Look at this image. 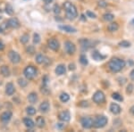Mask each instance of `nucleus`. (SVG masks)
<instances>
[{"mask_svg":"<svg viewBox=\"0 0 134 132\" xmlns=\"http://www.w3.org/2000/svg\"><path fill=\"white\" fill-rule=\"evenodd\" d=\"M42 81H43V86H47V83H48V78H47V76H45L43 78Z\"/></svg>","mask_w":134,"mask_h":132,"instance_id":"obj_42","label":"nucleus"},{"mask_svg":"<svg viewBox=\"0 0 134 132\" xmlns=\"http://www.w3.org/2000/svg\"><path fill=\"white\" fill-rule=\"evenodd\" d=\"M108 122V120L105 116L101 115L96 117L94 120H93V126L96 129H100V128H104Z\"/></svg>","mask_w":134,"mask_h":132,"instance_id":"obj_4","label":"nucleus"},{"mask_svg":"<svg viewBox=\"0 0 134 132\" xmlns=\"http://www.w3.org/2000/svg\"><path fill=\"white\" fill-rule=\"evenodd\" d=\"M14 91H15V88H14V86L13 83H11V82H9V83L6 84L5 86V93L7 96H12V95H14Z\"/></svg>","mask_w":134,"mask_h":132,"instance_id":"obj_14","label":"nucleus"},{"mask_svg":"<svg viewBox=\"0 0 134 132\" xmlns=\"http://www.w3.org/2000/svg\"><path fill=\"white\" fill-rule=\"evenodd\" d=\"M7 26L13 28V29H17L20 27V22L17 18H11L7 21Z\"/></svg>","mask_w":134,"mask_h":132,"instance_id":"obj_12","label":"nucleus"},{"mask_svg":"<svg viewBox=\"0 0 134 132\" xmlns=\"http://www.w3.org/2000/svg\"><path fill=\"white\" fill-rule=\"evenodd\" d=\"M54 13L55 14H59L61 13V9H60V6L58 5H54Z\"/></svg>","mask_w":134,"mask_h":132,"instance_id":"obj_38","label":"nucleus"},{"mask_svg":"<svg viewBox=\"0 0 134 132\" xmlns=\"http://www.w3.org/2000/svg\"><path fill=\"white\" fill-rule=\"evenodd\" d=\"M103 19L105 21H112L114 19V14H112L107 13V14H105L103 15Z\"/></svg>","mask_w":134,"mask_h":132,"instance_id":"obj_25","label":"nucleus"},{"mask_svg":"<svg viewBox=\"0 0 134 132\" xmlns=\"http://www.w3.org/2000/svg\"><path fill=\"white\" fill-rule=\"evenodd\" d=\"M18 84H19V86L21 87V88H25V87L28 85V81H26L25 79L20 78V79H18Z\"/></svg>","mask_w":134,"mask_h":132,"instance_id":"obj_29","label":"nucleus"},{"mask_svg":"<svg viewBox=\"0 0 134 132\" xmlns=\"http://www.w3.org/2000/svg\"><path fill=\"white\" fill-rule=\"evenodd\" d=\"M69 70L74 71L75 70V64H69Z\"/></svg>","mask_w":134,"mask_h":132,"instance_id":"obj_43","label":"nucleus"},{"mask_svg":"<svg viewBox=\"0 0 134 132\" xmlns=\"http://www.w3.org/2000/svg\"><path fill=\"white\" fill-rule=\"evenodd\" d=\"M119 29V25L117 22H111L110 24L107 26V30L110 32H114L116 31H118Z\"/></svg>","mask_w":134,"mask_h":132,"instance_id":"obj_23","label":"nucleus"},{"mask_svg":"<svg viewBox=\"0 0 134 132\" xmlns=\"http://www.w3.org/2000/svg\"><path fill=\"white\" fill-rule=\"evenodd\" d=\"M58 28H59L60 30H62V31L68 32V33H75V32L77 31V30L75 29V28H72L68 25H59Z\"/></svg>","mask_w":134,"mask_h":132,"instance_id":"obj_15","label":"nucleus"},{"mask_svg":"<svg viewBox=\"0 0 134 132\" xmlns=\"http://www.w3.org/2000/svg\"><path fill=\"white\" fill-rule=\"evenodd\" d=\"M110 111H111L112 113L114 114H119L121 112V111H122V109H121L120 105H117V104L115 103H112L111 105H110Z\"/></svg>","mask_w":134,"mask_h":132,"instance_id":"obj_13","label":"nucleus"},{"mask_svg":"<svg viewBox=\"0 0 134 132\" xmlns=\"http://www.w3.org/2000/svg\"><path fill=\"white\" fill-rule=\"evenodd\" d=\"M130 112H131V113L132 114V115H134V105H132V106L131 107V109H130Z\"/></svg>","mask_w":134,"mask_h":132,"instance_id":"obj_46","label":"nucleus"},{"mask_svg":"<svg viewBox=\"0 0 134 132\" xmlns=\"http://www.w3.org/2000/svg\"><path fill=\"white\" fill-rule=\"evenodd\" d=\"M64 49H65L66 53L68 55H73L75 53V51H76V47L71 41H66L64 43Z\"/></svg>","mask_w":134,"mask_h":132,"instance_id":"obj_7","label":"nucleus"},{"mask_svg":"<svg viewBox=\"0 0 134 132\" xmlns=\"http://www.w3.org/2000/svg\"><path fill=\"white\" fill-rule=\"evenodd\" d=\"M49 108H50V105H49V103L47 101H45L40 105V108H38V109H40V111L41 112H47L49 110Z\"/></svg>","mask_w":134,"mask_h":132,"instance_id":"obj_16","label":"nucleus"},{"mask_svg":"<svg viewBox=\"0 0 134 132\" xmlns=\"http://www.w3.org/2000/svg\"><path fill=\"white\" fill-rule=\"evenodd\" d=\"M131 22H132V23L134 22V19H133V20H132V21H131Z\"/></svg>","mask_w":134,"mask_h":132,"instance_id":"obj_51","label":"nucleus"},{"mask_svg":"<svg viewBox=\"0 0 134 132\" xmlns=\"http://www.w3.org/2000/svg\"><path fill=\"white\" fill-rule=\"evenodd\" d=\"M81 20H82V21H86V19H85V16H84L83 14H81Z\"/></svg>","mask_w":134,"mask_h":132,"instance_id":"obj_49","label":"nucleus"},{"mask_svg":"<svg viewBox=\"0 0 134 132\" xmlns=\"http://www.w3.org/2000/svg\"><path fill=\"white\" fill-rule=\"evenodd\" d=\"M57 127L59 128V129H63V128L64 127V124H63V123H58Z\"/></svg>","mask_w":134,"mask_h":132,"instance_id":"obj_47","label":"nucleus"},{"mask_svg":"<svg viewBox=\"0 0 134 132\" xmlns=\"http://www.w3.org/2000/svg\"><path fill=\"white\" fill-rule=\"evenodd\" d=\"M0 72L4 77H9L10 76V70L8 68V66L6 65H2L0 67Z\"/></svg>","mask_w":134,"mask_h":132,"instance_id":"obj_17","label":"nucleus"},{"mask_svg":"<svg viewBox=\"0 0 134 132\" xmlns=\"http://www.w3.org/2000/svg\"><path fill=\"white\" fill-rule=\"evenodd\" d=\"M23 123L29 129H32V128H34V126H35V123H34V122L31 118H24L23 119Z\"/></svg>","mask_w":134,"mask_h":132,"instance_id":"obj_21","label":"nucleus"},{"mask_svg":"<svg viewBox=\"0 0 134 132\" xmlns=\"http://www.w3.org/2000/svg\"><path fill=\"white\" fill-rule=\"evenodd\" d=\"M23 74L27 79H33L38 74V70L34 66H27L23 71Z\"/></svg>","mask_w":134,"mask_h":132,"instance_id":"obj_3","label":"nucleus"},{"mask_svg":"<svg viewBox=\"0 0 134 132\" xmlns=\"http://www.w3.org/2000/svg\"><path fill=\"white\" fill-rule=\"evenodd\" d=\"M14 8H13V6L10 5V4H7V5H5V13L8 14V15H13L14 14Z\"/></svg>","mask_w":134,"mask_h":132,"instance_id":"obj_26","label":"nucleus"},{"mask_svg":"<svg viewBox=\"0 0 134 132\" xmlns=\"http://www.w3.org/2000/svg\"><path fill=\"white\" fill-rule=\"evenodd\" d=\"M47 60L48 59H47L46 56H44L43 55H41V54H38V55H37V56H36V62L38 64H44V62H47Z\"/></svg>","mask_w":134,"mask_h":132,"instance_id":"obj_22","label":"nucleus"},{"mask_svg":"<svg viewBox=\"0 0 134 132\" xmlns=\"http://www.w3.org/2000/svg\"><path fill=\"white\" fill-rule=\"evenodd\" d=\"M29 38H30V36L28 35V34H24V35H23L21 37V44H27L28 41H29Z\"/></svg>","mask_w":134,"mask_h":132,"instance_id":"obj_30","label":"nucleus"},{"mask_svg":"<svg viewBox=\"0 0 134 132\" xmlns=\"http://www.w3.org/2000/svg\"><path fill=\"white\" fill-rule=\"evenodd\" d=\"M8 57L13 64H19L21 62V56L15 51H10L8 54Z\"/></svg>","mask_w":134,"mask_h":132,"instance_id":"obj_9","label":"nucleus"},{"mask_svg":"<svg viewBox=\"0 0 134 132\" xmlns=\"http://www.w3.org/2000/svg\"><path fill=\"white\" fill-rule=\"evenodd\" d=\"M4 48H5V45H4L1 41H0V50H3Z\"/></svg>","mask_w":134,"mask_h":132,"instance_id":"obj_45","label":"nucleus"},{"mask_svg":"<svg viewBox=\"0 0 134 132\" xmlns=\"http://www.w3.org/2000/svg\"><path fill=\"white\" fill-rule=\"evenodd\" d=\"M86 14H87L88 17H90V18H92V19L97 18L96 14H93V13H92V12H90V11H87V13H86Z\"/></svg>","mask_w":134,"mask_h":132,"instance_id":"obj_39","label":"nucleus"},{"mask_svg":"<svg viewBox=\"0 0 134 132\" xmlns=\"http://www.w3.org/2000/svg\"><path fill=\"white\" fill-rule=\"evenodd\" d=\"M98 5L101 6V7H105V6H107V3L105 1H104V0H99Z\"/></svg>","mask_w":134,"mask_h":132,"instance_id":"obj_40","label":"nucleus"},{"mask_svg":"<svg viewBox=\"0 0 134 132\" xmlns=\"http://www.w3.org/2000/svg\"><path fill=\"white\" fill-rule=\"evenodd\" d=\"M58 118H59L60 120L64 122H67L71 120V114L70 112L68 111H64V112H61L58 115Z\"/></svg>","mask_w":134,"mask_h":132,"instance_id":"obj_10","label":"nucleus"},{"mask_svg":"<svg viewBox=\"0 0 134 132\" xmlns=\"http://www.w3.org/2000/svg\"><path fill=\"white\" fill-rule=\"evenodd\" d=\"M80 62H81V64H83V65H87L88 64V59L87 57H86L85 55H81V57H80Z\"/></svg>","mask_w":134,"mask_h":132,"instance_id":"obj_34","label":"nucleus"},{"mask_svg":"<svg viewBox=\"0 0 134 132\" xmlns=\"http://www.w3.org/2000/svg\"><path fill=\"white\" fill-rule=\"evenodd\" d=\"M112 97L114 99V100H117V101H122L124 100V98H122V96H121L119 93H113V95H112Z\"/></svg>","mask_w":134,"mask_h":132,"instance_id":"obj_32","label":"nucleus"},{"mask_svg":"<svg viewBox=\"0 0 134 132\" xmlns=\"http://www.w3.org/2000/svg\"><path fill=\"white\" fill-rule=\"evenodd\" d=\"M69 99H70V96H69L68 94H66V93H62V94L60 95V100H61L63 103L68 102Z\"/></svg>","mask_w":134,"mask_h":132,"instance_id":"obj_27","label":"nucleus"},{"mask_svg":"<svg viewBox=\"0 0 134 132\" xmlns=\"http://www.w3.org/2000/svg\"><path fill=\"white\" fill-rule=\"evenodd\" d=\"M134 89V86L132 84H129L128 86H127V88H126V93L127 94H131Z\"/></svg>","mask_w":134,"mask_h":132,"instance_id":"obj_37","label":"nucleus"},{"mask_svg":"<svg viewBox=\"0 0 134 132\" xmlns=\"http://www.w3.org/2000/svg\"><path fill=\"white\" fill-rule=\"evenodd\" d=\"M12 116H13L12 112H11L10 111H6V112H4L3 113H2L1 115H0V119H1V120L3 122L7 123L11 120Z\"/></svg>","mask_w":134,"mask_h":132,"instance_id":"obj_11","label":"nucleus"},{"mask_svg":"<svg viewBox=\"0 0 134 132\" xmlns=\"http://www.w3.org/2000/svg\"><path fill=\"white\" fill-rule=\"evenodd\" d=\"M91 56H92L93 59L96 60V61H102L103 59H105V55H102L100 53H98V51H93Z\"/></svg>","mask_w":134,"mask_h":132,"instance_id":"obj_18","label":"nucleus"},{"mask_svg":"<svg viewBox=\"0 0 134 132\" xmlns=\"http://www.w3.org/2000/svg\"><path fill=\"white\" fill-rule=\"evenodd\" d=\"M92 100L96 104H102L105 100V96L102 91L98 90V91H97L94 95H93Z\"/></svg>","mask_w":134,"mask_h":132,"instance_id":"obj_5","label":"nucleus"},{"mask_svg":"<svg viewBox=\"0 0 134 132\" xmlns=\"http://www.w3.org/2000/svg\"><path fill=\"white\" fill-rule=\"evenodd\" d=\"M130 77H131V79H132V81H134V69L131 71V74H130Z\"/></svg>","mask_w":134,"mask_h":132,"instance_id":"obj_44","label":"nucleus"},{"mask_svg":"<svg viewBox=\"0 0 134 132\" xmlns=\"http://www.w3.org/2000/svg\"><path fill=\"white\" fill-rule=\"evenodd\" d=\"M64 8L65 10V14H66V18L68 20H73L75 19L78 15V12H77V8L73 4H72L71 2H64Z\"/></svg>","mask_w":134,"mask_h":132,"instance_id":"obj_2","label":"nucleus"},{"mask_svg":"<svg viewBox=\"0 0 134 132\" xmlns=\"http://www.w3.org/2000/svg\"><path fill=\"white\" fill-rule=\"evenodd\" d=\"M28 100L31 104H36L37 101H38V95L35 92L30 93L29 96H28Z\"/></svg>","mask_w":134,"mask_h":132,"instance_id":"obj_20","label":"nucleus"},{"mask_svg":"<svg viewBox=\"0 0 134 132\" xmlns=\"http://www.w3.org/2000/svg\"><path fill=\"white\" fill-rule=\"evenodd\" d=\"M45 2H46L47 4H49V3H51L52 2V0H44Z\"/></svg>","mask_w":134,"mask_h":132,"instance_id":"obj_48","label":"nucleus"},{"mask_svg":"<svg viewBox=\"0 0 134 132\" xmlns=\"http://www.w3.org/2000/svg\"><path fill=\"white\" fill-rule=\"evenodd\" d=\"M125 66V62L124 60L120 59V58L114 57L112 58L108 62V68L109 70L113 72H119L120 71H122Z\"/></svg>","mask_w":134,"mask_h":132,"instance_id":"obj_1","label":"nucleus"},{"mask_svg":"<svg viewBox=\"0 0 134 132\" xmlns=\"http://www.w3.org/2000/svg\"><path fill=\"white\" fill-rule=\"evenodd\" d=\"M81 124L83 129H90L93 126V119L91 117H82L81 119Z\"/></svg>","mask_w":134,"mask_h":132,"instance_id":"obj_6","label":"nucleus"},{"mask_svg":"<svg viewBox=\"0 0 134 132\" xmlns=\"http://www.w3.org/2000/svg\"><path fill=\"white\" fill-rule=\"evenodd\" d=\"M0 20H1V16H0Z\"/></svg>","mask_w":134,"mask_h":132,"instance_id":"obj_52","label":"nucleus"},{"mask_svg":"<svg viewBox=\"0 0 134 132\" xmlns=\"http://www.w3.org/2000/svg\"><path fill=\"white\" fill-rule=\"evenodd\" d=\"M46 124V122H45V119L43 118L41 116H38L36 120V125L38 126V128H43Z\"/></svg>","mask_w":134,"mask_h":132,"instance_id":"obj_24","label":"nucleus"},{"mask_svg":"<svg viewBox=\"0 0 134 132\" xmlns=\"http://www.w3.org/2000/svg\"><path fill=\"white\" fill-rule=\"evenodd\" d=\"M47 46L53 51H58V49L60 47V44L58 42V40L55 39V38H49L47 40Z\"/></svg>","mask_w":134,"mask_h":132,"instance_id":"obj_8","label":"nucleus"},{"mask_svg":"<svg viewBox=\"0 0 134 132\" xmlns=\"http://www.w3.org/2000/svg\"><path fill=\"white\" fill-rule=\"evenodd\" d=\"M66 71V68L65 66L64 65V64H59V65H57V67L55 68V73H57V75H63L64 74Z\"/></svg>","mask_w":134,"mask_h":132,"instance_id":"obj_19","label":"nucleus"},{"mask_svg":"<svg viewBox=\"0 0 134 132\" xmlns=\"http://www.w3.org/2000/svg\"><path fill=\"white\" fill-rule=\"evenodd\" d=\"M33 42L34 44H38L40 42V36L38 33H35L33 35Z\"/></svg>","mask_w":134,"mask_h":132,"instance_id":"obj_35","label":"nucleus"},{"mask_svg":"<svg viewBox=\"0 0 134 132\" xmlns=\"http://www.w3.org/2000/svg\"><path fill=\"white\" fill-rule=\"evenodd\" d=\"M26 112H27L29 115H34L36 113V109L32 106H29L26 108Z\"/></svg>","mask_w":134,"mask_h":132,"instance_id":"obj_31","label":"nucleus"},{"mask_svg":"<svg viewBox=\"0 0 134 132\" xmlns=\"http://www.w3.org/2000/svg\"><path fill=\"white\" fill-rule=\"evenodd\" d=\"M0 13H1V10H0Z\"/></svg>","mask_w":134,"mask_h":132,"instance_id":"obj_53","label":"nucleus"},{"mask_svg":"<svg viewBox=\"0 0 134 132\" xmlns=\"http://www.w3.org/2000/svg\"><path fill=\"white\" fill-rule=\"evenodd\" d=\"M119 46L122 47H131V43L127 40H122L119 43Z\"/></svg>","mask_w":134,"mask_h":132,"instance_id":"obj_33","label":"nucleus"},{"mask_svg":"<svg viewBox=\"0 0 134 132\" xmlns=\"http://www.w3.org/2000/svg\"><path fill=\"white\" fill-rule=\"evenodd\" d=\"M79 105L81 107H88V101H81V103L79 104Z\"/></svg>","mask_w":134,"mask_h":132,"instance_id":"obj_41","label":"nucleus"},{"mask_svg":"<svg viewBox=\"0 0 134 132\" xmlns=\"http://www.w3.org/2000/svg\"><path fill=\"white\" fill-rule=\"evenodd\" d=\"M81 47H82V48H88L90 47V41H88V39H86V38H84V39H81Z\"/></svg>","mask_w":134,"mask_h":132,"instance_id":"obj_28","label":"nucleus"},{"mask_svg":"<svg viewBox=\"0 0 134 132\" xmlns=\"http://www.w3.org/2000/svg\"><path fill=\"white\" fill-rule=\"evenodd\" d=\"M2 32H3V28L0 27V33H2Z\"/></svg>","mask_w":134,"mask_h":132,"instance_id":"obj_50","label":"nucleus"},{"mask_svg":"<svg viewBox=\"0 0 134 132\" xmlns=\"http://www.w3.org/2000/svg\"><path fill=\"white\" fill-rule=\"evenodd\" d=\"M26 52L30 55H32V54L35 53V48H34L33 46H29L26 47Z\"/></svg>","mask_w":134,"mask_h":132,"instance_id":"obj_36","label":"nucleus"}]
</instances>
